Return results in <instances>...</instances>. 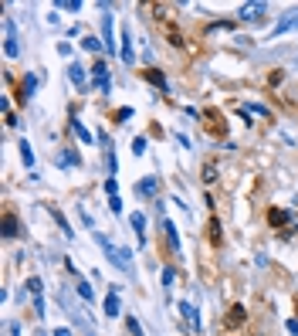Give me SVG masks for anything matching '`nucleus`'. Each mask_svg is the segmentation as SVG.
<instances>
[{
    "label": "nucleus",
    "instance_id": "22",
    "mask_svg": "<svg viewBox=\"0 0 298 336\" xmlns=\"http://www.w3.org/2000/svg\"><path fill=\"white\" fill-rule=\"evenodd\" d=\"M41 289H44V285H41V279H27V292H31V296H41Z\"/></svg>",
    "mask_w": 298,
    "mask_h": 336
},
{
    "label": "nucleus",
    "instance_id": "30",
    "mask_svg": "<svg viewBox=\"0 0 298 336\" xmlns=\"http://www.w3.org/2000/svg\"><path fill=\"white\" fill-rule=\"evenodd\" d=\"M163 285H166V289L173 285V268H163Z\"/></svg>",
    "mask_w": 298,
    "mask_h": 336
},
{
    "label": "nucleus",
    "instance_id": "14",
    "mask_svg": "<svg viewBox=\"0 0 298 336\" xmlns=\"http://www.w3.org/2000/svg\"><path fill=\"white\" fill-rule=\"evenodd\" d=\"M129 224H132V231H136V234H139V238H143V234H146V218H143V214H139V211H136V214H132V218H129Z\"/></svg>",
    "mask_w": 298,
    "mask_h": 336
},
{
    "label": "nucleus",
    "instance_id": "11",
    "mask_svg": "<svg viewBox=\"0 0 298 336\" xmlns=\"http://www.w3.org/2000/svg\"><path fill=\"white\" fill-rule=\"evenodd\" d=\"M105 316H119V289H112L105 299Z\"/></svg>",
    "mask_w": 298,
    "mask_h": 336
},
{
    "label": "nucleus",
    "instance_id": "24",
    "mask_svg": "<svg viewBox=\"0 0 298 336\" xmlns=\"http://www.w3.org/2000/svg\"><path fill=\"white\" fill-rule=\"evenodd\" d=\"M109 211H112V214H122V201H119V194L109 197Z\"/></svg>",
    "mask_w": 298,
    "mask_h": 336
},
{
    "label": "nucleus",
    "instance_id": "19",
    "mask_svg": "<svg viewBox=\"0 0 298 336\" xmlns=\"http://www.w3.org/2000/svg\"><path fill=\"white\" fill-rule=\"evenodd\" d=\"M78 292H81V299H85V302H92V299H95L92 285H88V282H81V279H78Z\"/></svg>",
    "mask_w": 298,
    "mask_h": 336
},
{
    "label": "nucleus",
    "instance_id": "7",
    "mask_svg": "<svg viewBox=\"0 0 298 336\" xmlns=\"http://www.w3.org/2000/svg\"><path fill=\"white\" fill-rule=\"evenodd\" d=\"M102 41H105V51H115V41H112V14H102Z\"/></svg>",
    "mask_w": 298,
    "mask_h": 336
},
{
    "label": "nucleus",
    "instance_id": "3",
    "mask_svg": "<svg viewBox=\"0 0 298 336\" xmlns=\"http://www.w3.org/2000/svg\"><path fill=\"white\" fill-rule=\"evenodd\" d=\"M92 82H95V89L98 92H109V85H112V78H109V68L98 61V65H92Z\"/></svg>",
    "mask_w": 298,
    "mask_h": 336
},
{
    "label": "nucleus",
    "instance_id": "5",
    "mask_svg": "<svg viewBox=\"0 0 298 336\" xmlns=\"http://www.w3.org/2000/svg\"><path fill=\"white\" fill-rule=\"evenodd\" d=\"M156 187H159V177H146V180H139V184H136V194H139V197H152V194H156Z\"/></svg>",
    "mask_w": 298,
    "mask_h": 336
},
{
    "label": "nucleus",
    "instance_id": "10",
    "mask_svg": "<svg viewBox=\"0 0 298 336\" xmlns=\"http://www.w3.org/2000/svg\"><path fill=\"white\" fill-rule=\"evenodd\" d=\"M68 78H72L74 85H85V82H88V72H85V65L72 61V65H68Z\"/></svg>",
    "mask_w": 298,
    "mask_h": 336
},
{
    "label": "nucleus",
    "instance_id": "1",
    "mask_svg": "<svg viewBox=\"0 0 298 336\" xmlns=\"http://www.w3.org/2000/svg\"><path fill=\"white\" fill-rule=\"evenodd\" d=\"M95 241L105 248V255H109V261L115 265V268H122V272H132V255L126 251V248H119V244H112L105 234H95Z\"/></svg>",
    "mask_w": 298,
    "mask_h": 336
},
{
    "label": "nucleus",
    "instance_id": "32",
    "mask_svg": "<svg viewBox=\"0 0 298 336\" xmlns=\"http://www.w3.org/2000/svg\"><path fill=\"white\" fill-rule=\"evenodd\" d=\"M285 326H288V333H292V336H298V319H288Z\"/></svg>",
    "mask_w": 298,
    "mask_h": 336
},
{
    "label": "nucleus",
    "instance_id": "33",
    "mask_svg": "<svg viewBox=\"0 0 298 336\" xmlns=\"http://www.w3.org/2000/svg\"><path fill=\"white\" fill-rule=\"evenodd\" d=\"M55 336H72V330H65V326H61V330H55Z\"/></svg>",
    "mask_w": 298,
    "mask_h": 336
},
{
    "label": "nucleus",
    "instance_id": "20",
    "mask_svg": "<svg viewBox=\"0 0 298 336\" xmlns=\"http://www.w3.org/2000/svg\"><path fill=\"white\" fill-rule=\"evenodd\" d=\"M72 163H78L74 153H58V167H72Z\"/></svg>",
    "mask_w": 298,
    "mask_h": 336
},
{
    "label": "nucleus",
    "instance_id": "8",
    "mask_svg": "<svg viewBox=\"0 0 298 336\" xmlns=\"http://www.w3.org/2000/svg\"><path fill=\"white\" fill-rule=\"evenodd\" d=\"M119 41H122V51H119V55H122V61H126V65H132V31L129 27H126V31H122V37H119Z\"/></svg>",
    "mask_w": 298,
    "mask_h": 336
},
{
    "label": "nucleus",
    "instance_id": "2",
    "mask_svg": "<svg viewBox=\"0 0 298 336\" xmlns=\"http://www.w3.org/2000/svg\"><path fill=\"white\" fill-rule=\"evenodd\" d=\"M3 55H7V58H17L20 55L17 27H14V20H10V17H3Z\"/></svg>",
    "mask_w": 298,
    "mask_h": 336
},
{
    "label": "nucleus",
    "instance_id": "23",
    "mask_svg": "<svg viewBox=\"0 0 298 336\" xmlns=\"http://www.w3.org/2000/svg\"><path fill=\"white\" fill-rule=\"evenodd\" d=\"M55 221L61 224V231H65V238H74V231H72V227H68V221H65V218H61L58 211H55Z\"/></svg>",
    "mask_w": 298,
    "mask_h": 336
},
{
    "label": "nucleus",
    "instance_id": "28",
    "mask_svg": "<svg viewBox=\"0 0 298 336\" xmlns=\"http://www.w3.org/2000/svg\"><path fill=\"white\" fill-rule=\"evenodd\" d=\"M105 190H109V197H115V190H119V184H115V177H109V180H105Z\"/></svg>",
    "mask_w": 298,
    "mask_h": 336
},
{
    "label": "nucleus",
    "instance_id": "6",
    "mask_svg": "<svg viewBox=\"0 0 298 336\" xmlns=\"http://www.w3.org/2000/svg\"><path fill=\"white\" fill-rule=\"evenodd\" d=\"M292 27H298V7H295V10H288V14H285V17L278 20L275 34H285V31H292Z\"/></svg>",
    "mask_w": 298,
    "mask_h": 336
},
{
    "label": "nucleus",
    "instance_id": "25",
    "mask_svg": "<svg viewBox=\"0 0 298 336\" xmlns=\"http://www.w3.org/2000/svg\"><path fill=\"white\" fill-rule=\"evenodd\" d=\"M149 82H152V85H159V89H166V78H163L159 72H149Z\"/></svg>",
    "mask_w": 298,
    "mask_h": 336
},
{
    "label": "nucleus",
    "instance_id": "17",
    "mask_svg": "<svg viewBox=\"0 0 298 336\" xmlns=\"http://www.w3.org/2000/svg\"><path fill=\"white\" fill-rule=\"evenodd\" d=\"M81 48L85 51H102V41L98 37H81Z\"/></svg>",
    "mask_w": 298,
    "mask_h": 336
},
{
    "label": "nucleus",
    "instance_id": "26",
    "mask_svg": "<svg viewBox=\"0 0 298 336\" xmlns=\"http://www.w3.org/2000/svg\"><path fill=\"white\" fill-rule=\"evenodd\" d=\"M132 153H136V156H143V153H146V139H143V136L132 143Z\"/></svg>",
    "mask_w": 298,
    "mask_h": 336
},
{
    "label": "nucleus",
    "instance_id": "4",
    "mask_svg": "<svg viewBox=\"0 0 298 336\" xmlns=\"http://www.w3.org/2000/svg\"><path fill=\"white\" fill-rule=\"evenodd\" d=\"M264 10H268L264 3H244L241 10H237V17H241V20H258Z\"/></svg>",
    "mask_w": 298,
    "mask_h": 336
},
{
    "label": "nucleus",
    "instance_id": "31",
    "mask_svg": "<svg viewBox=\"0 0 298 336\" xmlns=\"http://www.w3.org/2000/svg\"><path fill=\"white\" fill-rule=\"evenodd\" d=\"M129 115H132V109H119V112H115V119H119V122H126Z\"/></svg>",
    "mask_w": 298,
    "mask_h": 336
},
{
    "label": "nucleus",
    "instance_id": "27",
    "mask_svg": "<svg viewBox=\"0 0 298 336\" xmlns=\"http://www.w3.org/2000/svg\"><path fill=\"white\" fill-rule=\"evenodd\" d=\"M129 333H132V336H146V333H143V326H139L132 316H129Z\"/></svg>",
    "mask_w": 298,
    "mask_h": 336
},
{
    "label": "nucleus",
    "instance_id": "15",
    "mask_svg": "<svg viewBox=\"0 0 298 336\" xmlns=\"http://www.w3.org/2000/svg\"><path fill=\"white\" fill-rule=\"evenodd\" d=\"M3 234H7V238H14V234H17V218H14V214H7V218H3Z\"/></svg>",
    "mask_w": 298,
    "mask_h": 336
},
{
    "label": "nucleus",
    "instance_id": "29",
    "mask_svg": "<svg viewBox=\"0 0 298 336\" xmlns=\"http://www.w3.org/2000/svg\"><path fill=\"white\" fill-rule=\"evenodd\" d=\"M271 221H275V224H285V221H288V214H285V211H275V214H271Z\"/></svg>",
    "mask_w": 298,
    "mask_h": 336
},
{
    "label": "nucleus",
    "instance_id": "12",
    "mask_svg": "<svg viewBox=\"0 0 298 336\" xmlns=\"http://www.w3.org/2000/svg\"><path fill=\"white\" fill-rule=\"evenodd\" d=\"M163 231H166V241L173 244V251H180V234H176V227L169 221H163Z\"/></svg>",
    "mask_w": 298,
    "mask_h": 336
},
{
    "label": "nucleus",
    "instance_id": "21",
    "mask_svg": "<svg viewBox=\"0 0 298 336\" xmlns=\"http://www.w3.org/2000/svg\"><path fill=\"white\" fill-rule=\"evenodd\" d=\"M55 7H58V10H81V3H78V0H58Z\"/></svg>",
    "mask_w": 298,
    "mask_h": 336
},
{
    "label": "nucleus",
    "instance_id": "18",
    "mask_svg": "<svg viewBox=\"0 0 298 336\" xmlns=\"http://www.w3.org/2000/svg\"><path fill=\"white\" fill-rule=\"evenodd\" d=\"M34 89H37V78H34V75H27V78H24V99H31Z\"/></svg>",
    "mask_w": 298,
    "mask_h": 336
},
{
    "label": "nucleus",
    "instance_id": "9",
    "mask_svg": "<svg viewBox=\"0 0 298 336\" xmlns=\"http://www.w3.org/2000/svg\"><path fill=\"white\" fill-rule=\"evenodd\" d=\"M180 313H183V323L190 326V330H193V333H197V330H200V316H197V309L183 302V306H180Z\"/></svg>",
    "mask_w": 298,
    "mask_h": 336
},
{
    "label": "nucleus",
    "instance_id": "13",
    "mask_svg": "<svg viewBox=\"0 0 298 336\" xmlns=\"http://www.w3.org/2000/svg\"><path fill=\"white\" fill-rule=\"evenodd\" d=\"M20 160H24V167H34V153H31V143L27 139H20Z\"/></svg>",
    "mask_w": 298,
    "mask_h": 336
},
{
    "label": "nucleus",
    "instance_id": "16",
    "mask_svg": "<svg viewBox=\"0 0 298 336\" xmlns=\"http://www.w3.org/2000/svg\"><path fill=\"white\" fill-rule=\"evenodd\" d=\"M72 129H74V136H78V139H81V143H92V132L85 129V126H81V122H78V119H74V122H72Z\"/></svg>",
    "mask_w": 298,
    "mask_h": 336
}]
</instances>
